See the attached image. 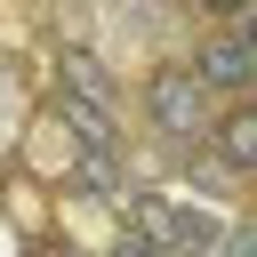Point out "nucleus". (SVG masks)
<instances>
[{"mask_svg": "<svg viewBox=\"0 0 257 257\" xmlns=\"http://www.w3.org/2000/svg\"><path fill=\"white\" fill-rule=\"evenodd\" d=\"M217 257H257V233H249V225H233V233L217 241Z\"/></svg>", "mask_w": 257, "mask_h": 257, "instance_id": "nucleus-4", "label": "nucleus"}, {"mask_svg": "<svg viewBox=\"0 0 257 257\" xmlns=\"http://www.w3.org/2000/svg\"><path fill=\"white\" fill-rule=\"evenodd\" d=\"M193 8H209V16H225V24H241V16H249V0H193Z\"/></svg>", "mask_w": 257, "mask_h": 257, "instance_id": "nucleus-6", "label": "nucleus"}, {"mask_svg": "<svg viewBox=\"0 0 257 257\" xmlns=\"http://www.w3.org/2000/svg\"><path fill=\"white\" fill-rule=\"evenodd\" d=\"M104 257H161V241H153V233H128V241H112Z\"/></svg>", "mask_w": 257, "mask_h": 257, "instance_id": "nucleus-5", "label": "nucleus"}, {"mask_svg": "<svg viewBox=\"0 0 257 257\" xmlns=\"http://www.w3.org/2000/svg\"><path fill=\"white\" fill-rule=\"evenodd\" d=\"M209 128H217V161L241 177V169L257 161V120H249V112H225V120H209Z\"/></svg>", "mask_w": 257, "mask_h": 257, "instance_id": "nucleus-3", "label": "nucleus"}, {"mask_svg": "<svg viewBox=\"0 0 257 257\" xmlns=\"http://www.w3.org/2000/svg\"><path fill=\"white\" fill-rule=\"evenodd\" d=\"M185 72H193L201 88H217V96H241V88H249V72H257V48H249V32L233 24V32H225V40H209Z\"/></svg>", "mask_w": 257, "mask_h": 257, "instance_id": "nucleus-2", "label": "nucleus"}, {"mask_svg": "<svg viewBox=\"0 0 257 257\" xmlns=\"http://www.w3.org/2000/svg\"><path fill=\"white\" fill-rule=\"evenodd\" d=\"M145 120L169 137V145H201L209 137V88L185 72V64H161L145 80Z\"/></svg>", "mask_w": 257, "mask_h": 257, "instance_id": "nucleus-1", "label": "nucleus"}]
</instances>
